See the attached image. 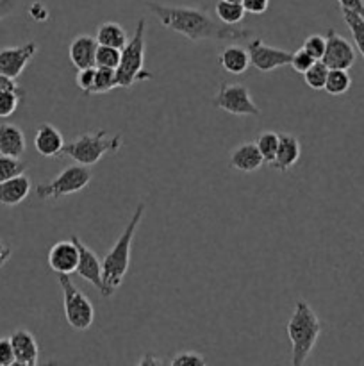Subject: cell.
Instances as JSON below:
<instances>
[{"label":"cell","instance_id":"7a4b0ae2","mask_svg":"<svg viewBox=\"0 0 364 366\" xmlns=\"http://www.w3.org/2000/svg\"><path fill=\"white\" fill-rule=\"evenodd\" d=\"M146 206L145 202H139L138 207L132 213L131 220L121 231L120 238L113 245V249L106 254L102 259V279H103V292L102 297H111L125 281L128 264H131L132 254V239H134L136 231L145 217Z\"/></svg>","mask_w":364,"mask_h":366},{"label":"cell","instance_id":"60d3db41","mask_svg":"<svg viewBox=\"0 0 364 366\" xmlns=\"http://www.w3.org/2000/svg\"><path fill=\"white\" fill-rule=\"evenodd\" d=\"M0 89H16V92H24V89L16 84V79H11L2 74H0Z\"/></svg>","mask_w":364,"mask_h":366},{"label":"cell","instance_id":"ee69618b","mask_svg":"<svg viewBox=\"0 0 364 366\" xmlns=\"http://www.w3.org/2000/svg\"><path fill=\"white\" fill-rule=\"evenodd\" d=\"M232 2H241V0H232Z\"/></svg>","mask_w":364,"mask_h":366},{"label":"cell","instance_id":"d6986e66","mask_svg":"<svg viewBox=\"0 0 364 366\" xmlns=\"http://www.w3.org/2000/svg\"><path fill=\"white\" fill-rule=\"evenodd\" d=\"M300 152L302 150H300V142L296 139V136L280 134L277 154H275V159L271 161L270 167L277 172L291 170L296 161L300 159Z\"/></svg>","mask_w":364,"mask_h":366},{"label":"cell","instance_id":"d6a6232c","mask_svg":"<svg viewBox=\"0 0 364 366\" xmlns=\"http://www.w3.org/2000/svg\"><path fill=\"white\" fill-rule=\"evenodd\" d=\"M207 361L202 354L178 352L170 360V366H206Z\"/></svg>","mask_w":364,"mask_h":366},{"label":"cell","instance_id":"ab89813d","mask_svg":"<svg viewBox=\"0 0 364 366\" xmlns=\"http://www.w3.org/2000/svg\"><path fill=\"white\" fill-rule=\"evenodd\" d=\"M18 4H20V0H0V21L9 16L11 13H14Z\"/></svg>","mask_w":364,"mask_h":366},{"label":"cell","instance_id":"7c38bea8","mask_svg":"<svg viewBox=\"0 0 364 366\" xmlns=\"http://www.w3.org/2000/svg\"><path fill=\"white\" fill-rule=\"evenodd\" d=\"M71 239L75 242L79 249V267L77 274L81 275L84 281H88L89 285L95 286L100 293L103 292V279H102V261L96 257V254L89 249L86 243H82L79 239V236H71Z\"/></svg>","mask_w":364,"mask_h":366},{"label":"cell","instance_id":"f35d334b","mask_svg":"<svg viewBox=\"0 0 364 366\" xmlns=\"http://www.w3.org/2000/svg\"><path fill=\"white\" fill-rule=\"evenodd\" d=\"M341 9H350L359 13L360 16H364V2L363 0H338Z\"/></svg>","mask_w":364,"mask_h":366},{"label":"cell","instance_id":"30bf717a","mask_svg":"<svg viewBox=\"0 0 364 366\" xmlns=\"http://www.w3.org/2000/svg\"><path fill=\"white\" fill-rule=\"evenodd\" d=\"M246 49H248L250 64L259 71H273L275 68L288 66L291 63L293 52L266 45L261 38H253Z\"/></svg>","mask_w":364,"mask_h":366},{"label":"cell","instance_id":"ffe728a7","mask_svg":"<svg viewBox=\"0 0 364 366\" xmlns=\"http://www.w3.org/2000/svg\"><path fill=\"white\" fill-rule=\"evenodd\" d=\"M25 150H27V139L24 131L14 124H0V154L21 157Z\"/></svg>","mask_w":364,"mask_h":366},{"label":"cell","instance_id":"74e56055","mask_svg":"<svg viewBox=\"0 0 364 366\" xmlns=\"http://www.w3.org/2000/svg\"><path fill=\"white\" fill-rule=\"evenodd\" d=\"M29 14H31V18L34 21H46L50 16L49 9H46L45 4H41V2L32 4V6L29 7Z\"/></svg>","mask_w":364,"mask_h":366},{"label":"cell","instance_id":"ba28073f","mask_svg":"<svg viewBox=\"0 0 364 366\" xmlns=\"http://www.w3.org/2000/svg\"><path fill=\"white\" fill-rule=\"evenodd\" d=\"M213 107L236 117H259L261 109L250 97V89L239 82H223L211 100Z\"/></svg>","mask_w":364,"mask_h":366},{"label":"cell","instance_id":"3957f363","mask_svg":"<svg viewBox=\"0 0 364 366\" xmlns=\"http://www.w3.org/2000/svg\"><path fill=\"white\" fill-rule=\"evenodd\" d=\"M288 338L291 342V365L302 366L309 360L321 335V322L305 300H296L295 311L288 322Z\"/></svg>","mask_w":364,"mask_h":366},{"label":"cell","instance_id":"8d00e7d4","mask_svg":"<svg viewBox=\"0 0 364 366\" xmlns=\"http://www.w3.org/2000/svg\"><path fill=\"white\" fill-rule=\"evenodd\" d=\"M241 4L246 13L252 14H263L270 7V0H241Z\"/></svg>","mask_w":364,"mask_h":366},{"label":"cell","instance_id":"e575fe53","mask_svg":"<svg viewBox=\"0 0 364 366\" xmlns=\"http://www.w3.org/2000/svg\"><path fill=\"white\" fill-rule=\"evenodd\" d=\"M95 68H82V70H77V77H75V82H77L79 88L82 89L84 95H88L89 89H91L93 81H95Z\"/></svg>","mask_w":364,"mask_h":366},{"label":"cell","instance_id":"5bb4252c","mask_svg":"<svg viewBox=\"0 0 364 366\" xmlns=\"http://www.w3.org/2000/svg\"><path fill=\"white\" fill-rule=\"evenodd\" d=\"M9 338H11V343H13L16 365H21V366L38 365L39 345L31 331H27V329H16V331L11 332Z\"/></svg>","mask_w":364,"mask_h":366},{"label":"cell","instance_id":"4dcf8cb0","mask_svg":"<svg viewBox=\"0 0 364 366\" xmlns=\"http://www.w3.org/2000/svg\"><path fill=\"white\" fill-rule=\"evenodd\" d=\"M24 92L16 89H0V118H7L16 111Z\"/></svg>","mask_w":364,"mask_h":366},{"label":"cell","instance_id":"e0dca14e","mask_svg":"<svg viewBox=\"0 0 364 366\" xmlns=\"http://www.w3.org/2000/svg\"><path fill=\"white\" fill-rule=\"evenodd\" d=\"M34 147L39 156L43 157L61 156L64 149L63 134L50 124L39 125L34 136Z\"/></svg>","mask_w":364,"mask_h":366},{"label":"cell","instance_id":"d4e9b609","mask_svg":"<svg viewBox=\"0 0 364 366\" xmlns=\"http://www.w3.org/2000/svg\"><path fill=\"white\" fill-rule=\"evenodd\" d=\"M343 20L348 25L350 32L353 36V43H355V50H359L360 56L364 59V16H360L359 13L350 9H341Z\"/></svg>","mask_w":364,"mask_h":366},{"label":"cell","instance_id":"cb8c5ba5","mask_svg":"<svg viewBox=\"0 0 364 366\" xmlns=\"http://www.w3.org/2000/svg\"><path fill=\"white\" fill-rule=\"evenodd\" d=\"M114 88H118L116 81V70L114 68H95V81H93L91 89H89L88 95H103V93L113 92Z\"/></svg>","mask_w":364,"mask_h":366},{"label":"cell","instance_id":"8992f818","mask_svg":"<svg viewBox=\"0 0 364 366\" xmlns=\"http://www.w3.org/2000/svg\"><path fill=\"white\" fill-rule=\"evenodd\" d=\"M59 285L63 290L64 317H66L68 325L75 331H86L91 327L95 320V307L91 300L71 282L70 275L59 274Z\"/></svg>","mask_w":364,"mask_h":366},{"label":"cell","instance_id":"277c9868","mask_svg":"<svg viewBox=\"0 0 364 366\" xmlns=\"http://www.w3.org/2000/svg\"><path fill=\"white\" fill-rule=\"evenodd\" d=\"M146 20L139 18L136 24L134 36L121 49V59L116 68L118 88H132L136 82L152 79V71L145 70V49H146Z\"/></svg>","mask_w":364,"mask_h":366},{"label":"cell","instance_id":"7bdbcfd3","mask_svg":"<svg viewBox=\"0 0 364 366\" xmlns=\"http://www.w3.org/2000/svg\"><path fill=\"white\" fill-rule=\"evenodd\" d=\"M138 365H143V366L145 365H170V361H164V360H161V357L153 356L152 352H148L141 361H138Z\"/></svg>","mask_w":364,"mask_h":366},{"label":"cell","instance_id":"836d02e7","mask_svg":"<svg viewBox=\"0 0 364 366\" xmlns=\"http://www.w3.org/2000/svg\"><path fill=\"white\" fill-rule=\"evenodd\" d=\"M302 49H305L310 56L316 61H320L325 54V36L321 34H310L307 36L305 41H303Z\"/></svg>","mask_w":364,"mask_h":366},{"label":"cell","instance_id":"f1b7e54d","mask_svg":"<svg viewBox=\"0 0 364 366\" xmlns=\"http://www.w3.org/2000/svg\"><path fill=\"white\" fill-rule=\"evenodd\" d=\"M25 170H27V164L20 157L2 156L0 154V182L7 181L11 177H16L20 174H25Z\"/></svg>","mask_w":364,"mask_h":366},{"label":"cell","instance_id":"ac0fdd59","mask_svg":"<svg viewBox=\"0 0 364 366\" xmlns=\"http://www.w3.org/2000/svg\"><path fill=\"white\" fill-rule=\"evenodd\" d=\"M31 179L25 174L11 177L7 181L0 182V204L7 207H14L24 202L31 193Z\"/></svg>","mask_w":364,"mask_h":366},{"label":"cell","instance_id":"b9f144b4","mask_svg":"<svg viewBox=\"0 0 364 366\" xmlns=\"http://www.w3.org/2000/svg\"><path fill=\"white\" fill-rule=\"evenodd\" d=\"M11 256H13V249H11L7 243H4L2 239H0V268H2L4 264L11 259Z\"/></svg>","mask_w":364,"mask_h":366},{"label":"cell","instance_id":"9a60e30c","mask_svg":"<svg viewBox=\"0 0 364 366\" xmlns=\"http://www.w3.org/2000/svg\"><path fill=\"white\" fill-rule=\"evenodd\" d=\"M96 49H98L96 38H93L89 34H79L70 43V49H68V56H70L71 64L77 70L96 66Z\"/></svg>","mask_w":364,"mask_h":366},{"label":"cell","instance_id":"603a6c76","mask_svg":"<svg viewBox=\"0 0 364 366\" xmlns=\"http://www.w3.org/2000/svg\"><path fill=\"white\" fill-rule=\"evenodd\" d=\"M216 18L223 24L239 25L245 18L246 11L241 2H232V0H218L216 7H214Z\"/></svg>","mask_w":364,"mask_h":366},{"label":"cell","instance_id":"44dd1931","mask_svg":"<svg viewBox=\"0 0 364 366\" xmlns=\"http://www.w3.org/2000/svg\"><path fill=\"white\" fill-rule=\"evenodd\" d=\"M218 63H220V66L223 68L225 71H228V74L232 75L245 74L246 68L250 66L248 49L232 43V45L225 46V49L221 50L220 56H218Z\"/></svg>","mask_w":364,"mask_h":366},{"label":"cell","instance_id":"52a82bcc","mask_svg":"<svg viewBox=\"0 0 364 366\" xmlns=\"http://www.w3.org/2000/svg\"><path fill=\"white\" fill-rule=\"evenodd\" d=\"M91 181V170L84 164H71V167L64 168L56 179L50 182H43V184L36 186V195L41 200H59L63 197L74 195V193L81 192Z\"/></svg>","mask_w":364,"mask_h":366},{"label":"cell","instance_id":"2e32d148","mask_svg":"<svg viewBox=\"0 0 364 366\" xmlns=\"http://www.w3.org/2000/svg\"><path fill=\"white\" fill-rule=\"evenodd\" d=\"M228 163H231V167L234 170L243 172V174H252V172L259 170L263 167L264 157L261 154L257 143L246 142L232 150L231 157H228Z\"/></svg>","mask_w":364,"mask_h":366},{"label":"cell","instance_id":"9c48e42d","mask_svg":"<svg viewBox=\"0 0 364 366\" xmlns=\"http://www.w3.org/2000/svg\"><path fill=\"white\" fill-rule=\"evenodd\" d=\"M357 59L355 46L339 34L335 29H328L327 36H325V54L321 57L325 64L330 70L338 68V70H350Z\"/></svg>","mask_w":364,"mask_h":366},{"label":"cell","instance_id":"d590c367","mask_svg":"<svg viewBox=\"0 0 364 366\" xmlns=\"http://www.w3.org/2000/svg\"><path fill=\"white\" fill-rule=\"evenodd\" d=\"M11 365H16L13 343H11L9 336H2V338H0V366H11Z\"/></svg>","mask_w":364,"mask_h":366},{"label":"cell","instance_id":"6da1fadb","mask_svg":"<svg viewBox=\"0 0 364 366\" xmlns=\"http://www.w3.org/2000/svg\"><path fill=\"white\" fill-rule=\"evenodd\" d=\"M152 14L163 27L182 34L191 41H227L234 43L253 36L250 29L241 25L223 24L218 18L211 16L207 11L184 6H164V4H146Z\"/></svg>","mask_w":364,"mask_h":366},{"label":"cell","instance_id":"4fadbf2b","mask_svg":"<svg viewBox=\"0 0 364 366\" xmlns=\"http://www.w3.org/2000/svg\"><path fill=\"white\" fill-rule=\"evenodd\" d=\"M49 267L56 274H74L79 267V249L74 239H63L52 245L49 252Z\"/></svg>","mask_w":364,"mask_h":366},{"label":"cell","instance_id":"8fae6325","mask_svg":"<svg viewBox=\"0 0 364 366\" xmlns=\"http://www.w3.org/2000/svg\"><path fill=\"white\" fill-rule=\"evenodd\" d=\"M39 46L36 41H27L18 46H6L0 49V74L11 79H18L21 71L27 68L32 57L38 54Z\"/></svg>","mask_w":364,"mask_h":366},{"label":"cell","instance_id":"83f0119b","mask_svg":"<svg viewBox=\"0 0 364 366\" xmlns=\"http://www.w3.org/2000/svg\"><path fill=\"white\" fill-rule=\"evenodd\" d=\"M278 139H280V134L273 131H264L263 134L257 138V147H259L261 154L264 157V163L270 164L271 161L275 159V154H277L278 149Z\"/></svg>","mask_w":364,"mask_h":366},{"label":"cell","instance_id":"1f68e13d","mask_svg":"<svg viewBox=\"0 0 364 366\" xmlns=\"http://www.w3.org/2000/svg\"><path fill=\"white\" fill-rule=\"evenodd\" d=\"M314 61L316 59H314V57L310 56L305 49H300V50H296V52H293L289 66H291L296 74H303V71H307L310 66H313Z\"/></svg>","mask_w":364,"mask_h":366},{"label":"cell","instance_id":"f546056e","mask_svg":"<svg viewBox=\"0 0 364 366\" xmlns=\"http://www.w3.org/2000/svg\"><path fill=\"white\" fill-rule=\"evenodd\" d=\"M121 59V50L114 49V46L107 45H98L96 49V66L102 68H114L116 70L118 64Z\"/></svg>","mask_w":364,"mask_h":366},{"label":"cell","instance_id":"7402d4cb","mask_svg":"<svg viewBox=\"0 0 364 366\" xmlns=\"http://www.w3.org/2000/svg\"><path fill=\"white\" fill-rule=\"evenodd\" d=\"M96 41H98V45L114 46V49L121 50L127 45L128 39L127 32H125V29L120 24H116V21H106L96 31Z\"/></svg>","mask_w":364,"mask_h":366},{"label":"cell","instance_id":"484cf974","mask_svg":"<svg viewBox=\"0 0 364 366\" xmlns=\"http://www.w3.org/2000/svg\"><path fill=\"white\" fill-rule=\"evenodd\" d=\"M352 86V77H350L348 70H328L327 75V82H325V92L332 97H339L345 95L346 92Z\"/></svg>","mask_w":364,"mask_h":366},{"label":"cell","instance_id":"5b68a950","mask_svg":"<svg viewBox=\"0 0 364 366\" xmlns=\"http://www.w3.org/2000/svg\"><path fill=\"white\" fill-rule=\"evenodd\" d=\"M121 145H123L121 134L111 136L109 132L100 129L96 132L81 134L77 139L64 145L61 156L70 157L75 163L84 164V167H91V164L98 163L106 154H116L121 149Z\"/></svg>","mask_w":364,"mask_h":366},{"label":"cell","instance_id":"4316f807","mask_svg":"<svg viewBox=\"0 0 364 366\" xmlns=\"http://www.w3.org/2000/svg\"><path fill=\"white\" fill-rule=\"evenodd\" d=\"M328 70H330V68H328L321 59L314 61L313 66L302 74L303 81H305V84L309 86L310 89H316V92H320V89H325V82H327Z\"/></svg>","mask_w":364,"mask_h":366}]
</instances>
